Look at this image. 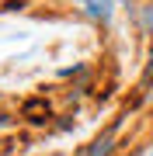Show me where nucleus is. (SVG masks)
<instances>
[{"label":"nucleus","mask_w":153,"mask_h":156,"mask_svg":"<svg viewBox=\"0 0 153 156\" xmlns=\"http://www.w3.org/2000/svg\"><path fill=\"white\" fill-rule=\"evenodd\" d=\"M87 11L94 17H101V21H108L111 17V0H87Z\"/></svg>","instance_id":"nucleus-1"},{"label":"nucleus","mask_w":153,"mask_h":156,"mask_svg":"<svg viewBox=\"0 0 153 156\" xmlns=\"http://www.w3.org/2000/svg\"><path fill=\"white\" fill-rule=\"evenodd\" d=\"M108 146H111V132H108V135H101V139L94 142V149L87 153V156H104V153H108Z\"/></svg>","instance_id":"nucleus-2"},{"label":"nucleus","mask_w":153,"mask_h":156,"mask_svg":"<svg viewBox=\"0 0 153 156\" xmlns=\"http://www.w3.org/2000/svg\"><path fill=\"white\" fill-rule=\"evenodd\" d=\"M150 156H153V153H150Z\"/></svg>","instance_id":"nucleus-3"}]
</instances>
